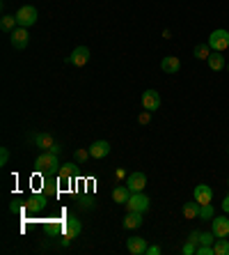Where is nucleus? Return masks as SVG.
<instances>
[{
  "label": "nucleus",
  "instance_id": "4be33fe9",
  "mask_svg": "<svg viewBox=\"0 0 229 255\" xmlns=\"http://www.w3.org/2000/svg\"><path fill=\"white\" fill-rule=\"evenodd\" d=\"M74 170H76V166L74 163H65V166H60V182L62 184H67V182H71V177H74Z\"/></svg>",
  "mask_w": 229,
  "mask_h": 255
},
{
  "label": "nucleus",
  "instance_id": "9d476101",
  "mask_svg": "<svg viewBox=\"0 0 229 255\" xmlns=\"http://www.w3.org/2000/svg\"><path fill=\"white\" fill-rule=\"evenodd\" d=\"M142 108L145 111H158L160 108V92H156V90H147L145 95H142Z\"/></svg>",
  "mask_w": 229,
  "mask_h": 255
},
{
  "label": "nucleus",
  "instance_id": "6ab92c4d",
  "mask_svg": "<svg viewBox=\"0 0 229 255\" xmlns=\"http://www.w3.org/2000/svg\"><path fill=\"white\" fill-rule=\"evenodd\" d=\"M181 212H183V219L195 221L197 216H200V202H197V200H193V202H183Z\"/></svg>",
  "mask_w": 229,
  "mask_h": 255
},
{
  "label": "nucleus",
  "instance_id": "cd10ccee",
  "mask_svg": "<svg viewBox=\"0 0 229 255\" xmlns=\"http://www.w3.org/2000/svg\"><path fill=\"white\" fill-rule=\"evenodd\" d=\"M195 255H216V253H213V246L200 244V246H197V253H195Z\"/></svg>",
  "mask_w": 229,
  "mask_h": 255
},
{
  "label": "nucleus",
  "instance_id": "9b49d317",
  "mask_svg": "<svg viewBox=\"0 0 229 255\" xmlns=\"http://www.w3.org/2000/svg\"><path fill=\"white\" fill-rule=\"evenodd\" d=\"M193 198L200 202V205H211L213 202V189L209 184H197L195 191H193Z\"/></svg>",
  "mask_w": 229,
  "mask_h": 255
},
{
  "label": "nucleus",
  "instance_id": "39448f33",
  "mask_svg": "<svg viewBox=\"0 0 229 255\" xmlns=\"http://www.w3.org/2000/svg\"><path fill=\"white\" fill-rule=\"evenodd\" d=\"M149 205H152V200L140 191V193H131L129 202H126V209H129V212H142L145 214L149 209Z\"/></svg>",
  "mask_w": 229,
  "mask_h": 255
},
{
  "label": "nucleus",
  "instance_id": "a878e982",
  "mask_svg": "<svg viewBox=\"0 0 229 255\" xmlns=\"http://www.w3.org/2000/svg\"><path fill=\"white\" fill-rule=\"evenodd\" d=\"M89 156V149H76V154H74V159H76V163H85Z\"/></svg>",
  "mask_w": 229,
  "mask_h": 255
},
{
  "label": "nucleus",
  "instance_id": "c9c22d12",
  "mask_svg": "<svg viewBox=\"0 0 229 255\" xmlns=\"http://www.w3.org/2000/svg\"><path fill=\"white\" fill-rule=\"evenodd\" d=\"M51 152H53V154H60V152H62V147H60L58 142H55V147H53V149H51Z\"/></svg>",
  "mask_w": 229,
  "mask_h": 255
},
{
  "label": "nucleus",
  "instance_id": "a211bd4d",
  "mask_svg": "<svg viewBox=\"0 0 229 255\" xmlns=\"http://www.w3.org/2000/svg\"><path fill=\"white\" fill-rule=\"evenodd\" d=\"M142 226V212H129L124 216V228L126 230H135Z\"/></svg>",
  "mask_w": 229,
  "mask_h": 255
},
{
  "label": "nucleus",
  "instance_id": "f3484780",
  "mask_svg": "<svg viewBox=\"0 0 229 255\" xmlns=\"http://www.w3.org/2000/svg\"><path fill=\"white\" fill-rule=\"evenodd\" d=\"M131 193H133V191H131L126 184H119V186H115V189H112V200L117 202V205H126V202H129V198H131Z\"/></svg>",
  "mask_w": 229,
  "mask_h": 255
},
{
  "label": "nucleus",
  "instance_id": "f03ea898",
  "mask_svg": "<svg viewBox=\"0 0 229 255\" xmlns=\"http://www.w3.org/2000/svg\"><path fill=\"white\" fill-rule=\"evenodd\" d=\"M209 46H211L213 51H218V53H225L229 48V32L225 28L213 30L211 35H209Z\"/></svg>",
  "mask_w": 229,
  "mask_h": 255
},
{
  "label": "nucleus",
  "instance_id": "aec40b11",
  "mask_svg": "<svg viewBox=\"0 0 229 255\" xmlns=\"http://www.w3.org/2000/svg\"><path fill=\"white\" fill-rule=\"evenodd\" d=\"M209 67H211L213 71H220V69H225V55L223 53H218V51H213L211 55H209Z\"/></svg>",
  "mask_w": 229,
  "mask_h": 255
},
{
  "label": "nucleus",
  "instance_id": "5701e85b",
  "mask_svg": "<svg viewBox=\"0 0 229 255\" xmlns=\"http://www.w3.org/2000/svg\"><path fill=\"white\" fill-rule=\"evenodd\" d=\"M213 253L216 255H229V239L227 237H218L213 244Z\"/></svg>",
  "mask_w": 229,
  "mask_h": 255
},
{
  "label": "nucleus",
  "instance_id": "f704fd0d",
  "mask_svg": "<svg viewBox=\"0 0 229 255\" xmlns=\"http://www.w3.org/2000/svg\"><path fill=\"white\" fill-rule=\"evenodd\" d=\"M223 212H225V214H229V196L223 200Z\"/></svg>",
  "mask_w": 229,
  "mask_h": 255
},
{
  "label": "nucleus",
  "instance_id": "2f4dec72",
  "mask_svg": "<svg viewBox=\"0 0 229 255\" xmlns=\"http://www.w3.org/2000/svg\"><path fill=\"white\" fill-rule=\"evenodd\" d=\"M80 207H82V209H92V207H94V202H92V198H82Z\"/></svg>",
  "mask_w": 229,
  "mask_h": 255
},
{
  "label": "nucleus",
  "instance_id": "393cba45",
  "mask_svg": "<svg viewBox=\"0 0 229 255\" xmlns=\"http://www.w3.org/2000/svg\"><path fill=\"white\" fill-rule=\"evenodd\" d=\"M213 216H216V212H213L211 205H200V216H197V219H202V221H211Z\"/></svg>",
  "mask_w": 229,
  "mask_h": 255
},
{
  "label": "nucleus",
  "instance_id": "72a5a7b5",
  "mask_svg": "<svg viewBox=\"0 0 229 255\" xmlns=\"http://www.w3.org/2000/svg\"><path fill=\"white\" fill-rule=\"evenodd\" d=\"M115 177H117V179H124V177H129V175H126L122 168H117V170H115Z\"/></svg>",
  "mask_w": 229,
  "mask_h": 255
},
{
  "label": "nucleus",
  "instance_id": "423d86ee",
  "mask_svg": "<svg viewBox=\"0 0 229 255\" xmlns=\"http://www.w3.org/2000/svg\"><path fill=\"white\" fill-rule=\"evenodd\" d=\"M67 62H69V65H74V67H85L89 62V48L87 46L74 48V51L69 53V58H67Z\"/></svg>",
  "mask_w": 229,
  "mask_h": 255
},
{
  "label": "nucleus",
  "instance_id": "e433bc0d",
  "mask_svg": "<svg viewBox=\"0 0 229 255\" xmlns=\"http://www.w3.org/2000/svg\"><path fill=\"white\" fill-rule=\"evenodd\" d=\"M227 71H229V65H227Z\"/></svg>",
  "mask_w": 229,
  "mask_h": 255
},
{
  "label": "nucleus",
  "instance_id": "7c9ffc66",
  "mask_svg": "<svg viewBox=\"0 0 229 255\" xmlns=\"http://www.w3.org/2000/svg\"><path fill=\"white\" fill-rule=\"evenodd\" d=\"M188 242H193L195 246H200V230H195V232H190V237H188Z\"/></svg>",
  "mask_w": 229,
  "mask_h": 255
},
{
  "label": "nucleus",
  "instance_id": "b1692460",
  "mask_svg": "<svg viewBox=\"0 0 229 255\" xmlns=\"http://www.w3.org/2000/svg\"><path fill=\"white\" fill-rule=\"evenodd\" d=\"M213 53V48L209 46V42L206 44H197V46H195V58L197 60H209V55Z\"/></svg>",
  "mask_w": 229,
  "mask_h": 255
},
{
  "label": "nucleus",
  "instance_id": "f8f14e48",
  "mask_svg": "<svg viewBox=\"0 0 229 255\" xmlns=\"http://www.w3.org/2000/svg\"><path fill=\"white\" fill-rule=\"evenodd\" d=\"M211 230L216 237H229V219L227 216H213Z\"/></svg>",
  "mask_w": 229,
  "mask_h": 255
},
{
  "label": "nucleus",
  "instance_id": "4468645a",
  "mask_svg": "<svg viewBox=\"0 0 229 255\" xmlns=\"http://www.w3.org/2000/svg\"><path fill=\"white\" fill-rule=\"evenodd\" d=\"M160 69H163L165 74H179V69H181V60L176 58V55H165V58L160 60Z\"/></svg>",
  "mask_w": 229,
  "mask_h": 255
},
{
  "label": "nucleus",
  "instance_id": "1a4fd4ad",
  "mask_svg": "<svg viewBox=\"0 0 229 255\" xmlns=\"http://www.w3.org/2000/svg\"><path fill=\"white\" fill-rule=\"evenodd\" d=\"M126 249H129L131 255H145L149 246H147V239H142V237H138V235H133V237L126 239Z\"/></svg>",
  "mask_w": 229,
  "mask_h": 255
},
{
  "label": "nucleus",
  "instance_id": "c756f323",
  "mask_svg": "<svg viewBox=\"0 0 229 255\" xmlns=\"http://www.w3.org/2000/svg\"><path fill=\"white\" fill-rule=\"evenodd\" d=\"M138 122H140V125H149V122H152V111H145V113H140Z\"/></svg>",
  "mask_w": 229,
  "mask_h": 255
},
{
  "label": "nucleus",
  "instance_id": "bb28decb",
  "mask_svg": "<svg viewBox=\"0 0 229 255\" xmlns=\"http://www.w3.org/2000/svg\"><path fill=\"white\" fill-rule=\"evenodd\" d=\"M181 253L183 255H195V253H197V246H195L193 242H186V244H183V249H181Z\"/></svg>",
  "mask_w": 229,
  "mask_h": 255
},
{
  "label": "nucleus",
  "instance_id": "20e7f679",
  "mask_svg": "<svg viewBox=\"0 0 229 255\" xmlns=\"http://www.w3.org/2000/svg\"><path fill=\"white\" fill-rule=\"evenodd\" d=\"M14 16H16V23L21 25V28H30V25L37 23V16H39V14H37V9L32 5H23Z\"/></svg>",
  "mask_w": 229,
  "mask_h": 255
},
{
  "label": "nucleus",
  "instance_id": "473e14b6",
  "mask_svg": "<svg viewBox=\"0 0 229 255\" xmlns=\"http://www.w3.org/2000/svg\"><path fill=\"white\" fill-rule=\"evenodd\" d=\"M158 253H160V246H149L145 255H158Z\"/></svg>",
  "mask_w": 229,
  "mask_h": 255
},
{
  "label": "nucleus",
  "instance_id": "ddd939ff",
  "mask_svg": "<svg viewBox=\"0 0 229 255\" xmlns=\"http://www.w3.org/2000/svg\"><path fill=\"white\" fill-rule=\"evenodd\" d=\"M110 154V142L108 140H94L89 145V156L92 159H106Z\"/></svg>",
  "mask_w": 229,
  "mask_h": 255
},
{
  "label": "nucleus",
  "instance_id": "0eeeda50",
  "mask_svg": "<svg viewBox=\"0 0 229 255\" xmlns=\"http://www.w3.org/2000/svg\"><path fill=\"white\" fill-rule=\"evenodd\" d=\"M126 186H129L133 193H140V191H145V186H147V175L145 172H131L129 177H126Z\"/></svg>",
  "mask_w": 229,
  "mask_h": 255
},
{
  "label": "nucleus",
  "instance_id": "dca6fc26",
  "mask_svg": "<svg viewBox=\"0 0 229 255\" xmlns=\"http://www.w3.org/2000/svg\"><path fill=\"white\" fill-rule=\"evenodd\" d=\"M32 140H35V145L41 149V152H51V149L55 147V140L51 133H35Z\"/></svg>",
  "mask_w": 229,
  "mask_h": 255
},
{
  "label": "nucleus",
  "instance_id": "2eb2a0df",
  "mask_svg": "<svg viewBox=\"0 0 229 255\" xmlns=\"http://www.w3.org/2000/svg\"><path fill=\"white\" fill-rule=\"evenodd\" d=\"M46 207V193H35V196H30L28 202H25V209L28 212H41V209Z\"/></svg>",
  "mask_w": 229,
  "mask_h": 255
},
{
  "label": "nucleus",
  "instance_id": "7ed1b4c3",
  "mask_svg": "<svg viewBox=\"0 0 229 255\" xmlns=\"http://www.w3.org/2000/svg\"><path fill=\"white\" fill-rule=\"evenodd\" d=\"M82 232V226H80V221L76 219V216H69V219L62 223V244H69L71 239H76L78 235Z\"/></svg>",
  "mask_w": 229,
  "mask_h": 255
},
{
  "label": "nucleus",
  "instance_id": "6e6552de",
  "mask_svg": "<svg viewBox=\"0 0 229 255\" xmlns=\"http://www.w3.org/2000/svg\"><path fill=\"white\" fill-rule=\"evenodd\" d=\"M9 39H12V46H14V48L23 51V48L28 46V42H30L28 28H21V25H18V28L14 30V32H9Z\"/></svg>",
  "mask_w": 229,
  "mask_h": 255
},
{
  "label": "nucleus",
  "instance_id": "f257e3e1",
  "mask_svg": "<svg viewBox=\"0 0 229 255\" xmlns=\"http://www.w3.org/2000/svg\"><path fill=\"white\" fill-rule=\"evenodd\" d=\"M35 168L39 172H44V175H55V172H60L58 154H53V152H44V154H39L35 159Z\"/></svg>",
  "mask_w": 229,
  "mask_h": 255
},
{
  "label": "nucleus",
  "instance_id": "c85d7f7f",
  "mask_svg": "<svg viewBox=\"0 0 229 255\" xmlns=\"http://www.w3.org/2000/svg\"><path fill=\"white\" fill-rule=\"evenodd\" d=\"M7 161H9V149L0 147V166H7Z\"/></svg>",
  "mask_w": 229,
  "mask_h": 255
},
{
  "label": "nucleus",
  "instance_id": "412c9836",
  "mask_svg": "<svg viewBox=\"0 0 229 255\" xmlns=\"http://www.w3.org/2000/svg\"><path fill=\"white\" fill-rule=\"evenodd\" d=\"M16 16H12V14H5V16L0 18V28H2V32H14L16 30Z\"/></svg>",
  "mask_w": 229,
  "mask_h": 255
}]
</instances>
